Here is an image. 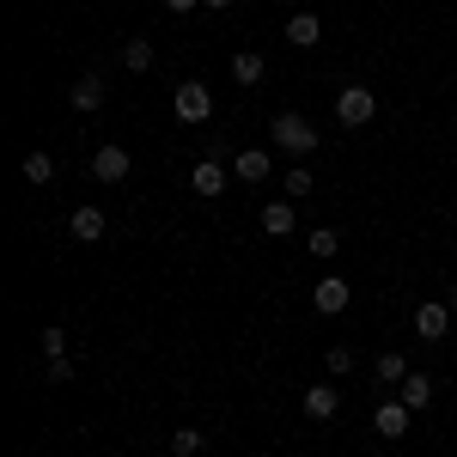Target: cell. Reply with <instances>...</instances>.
<instances>
[{
  "mask_svg": "<svg viewBox=\"0 0 457 457\" xmlns=\"http://www.w3.org/2000/svg\"><path fill=\"white\" fill-rule=\"evenodd\" d=\"M269 135H275V146H281V153H293V159L317 153V141H323V135H317V129L305 122V116H299V110H281V116L269 122Z\"/></svg>",
  "mask_w": 457,
  "mask_h": 457,
  "instance_id": "1",
  "label": "cell"
},
{
  "mask_svg": "<svg viewBox=\"0 0 457 457\" xmlns=\"http://www.w3.org/2000/svg\"><path fill=\"white\" fill-rule=\"evenodd\" d=\"M171 110H177V122L202 129V122L213 116V92L202 86V79H183V86H177V98H171Z\"/></svg>",
  "mask_w": 457,
  "mask_h": 457,
  "instance_id": "2",
  "label": "cell"
},
{
  "mask_svg": "<svg viewBox=\"0 0 457 457\" xmlns=\"http://www.w3.org/2000/svg\"><path fill=\"white\" fill-rule=\"evenodd\" d=\"M336 116H342V129H366V122L378 116V92H372V86H342Z\"/></svg>",
  "mask_w": 457,
  "mask_h": 457,
  "instance_id": "3",
  "label": "cell"
},
{
  "mask_svg": "<svg viewBox=\"0 0 457 457\" xmlns=\"http://www.w3.org/2000/svg\"><path fill=\"white\" fill-rule=\"evenodd\" d=\"M415 336L421 342H445L452 336V299H421L415 305Z\"/></svg>",
  "mask_w": 457,
  "mask_h": 457,
  "instance_id": "4",
  "label": "cell"
},
{
  "mask_svg": "<svg viewBox=\"0 0 457 457\" xmlns=\"http://www.w3.org/2000/svg\"><path fill=\"white\" fill-rule=\"evenodd\" d=\"M312 305H317L323 317H342V312L353 305V287H348V281H336V275H323V281L312 287Z\"/></svg>",
  "mask_w": 457,
  "mask_h": 457,
  "instance_id": "5",
  "label": "cell"
},
{
  "mask_svg": "<svg viewBox=\"0 0 457 457\" xmlns=\"http://www.w3.org/2000/svg\"><path fill=\"white\" fill-rule=\"evenodd\" d=\"M129 171H135V159H129L122 146H98V153H92V177H98V183H122Z\"/></svg>",
  "mask_w": 457,
  "mask_h": 457,
  "instance_id": "6",
  "label": "cell"
},
{
  "mask_svg": "<svg viewBox=\"0 0 457 457\" xmlns=\"http://www.w3.org/2000/svg\"><path fill=\"white\" fill-rule=\"evenodd\" d=\"M409 403H378V415H372V427H378V439H403L409 433Z\"/></svg>",
  "mask_w": 457,
  "mask_h": 457,
  "instance_id": "7",
  "label": "cell"
},
{
  "mask_svg": "<svg viewBox=\"0 0 457 457\" xmlns=\"http://www.w3.org/2000/svg\"><path fill=\"white\" fill-rule=\"evenodd\" d=\"M189 189H195L202 202H213V195L226 189V165H220V159H202V165L189 171Z\"/></svg>",
  "mask_w": 457,
  "mask_h": 457,
  "instance_id": "8",
  "label": "cell"
},
{
  "mask_svg": "<svg viewBox=\"0 0 457 457\" xmlns=\"http://www.w3.org/2000/svg\"><path fill=\"white\" fill-rule=\"evenodd\" d=\"M68 104L79 110V116H92V110L104 104V79H98V73H86V79H73V86H68Z\"/></svg>",
  "mask_w": 457,
  "mask_h": 457,
  "instance_id": "9",
  "label": "cell"
},
{
  "mask_svg": "<svg viewBox=\"0 0 457 457\" xmlns=\"http://www.w3.org/2000/svg\"><path fill=\"white\" fill-rule=\"evenodd\" d=\"M68 232L79 238V245H98V238H104V208H73L68 213Z\"/></svg>",
  "mask_w": 457,
  "mask_h": 457,
  "instance_id": "10",
  "label": "cell"
},
{
  "mask_svg": "<svg viewBox=\"0 0 457 457\" xmlns=\"http://www.w3.org/2000/svg\"><path fill=\"white\" fill-rule=\"evenodd\" d=\"M336 409H342L336 385H312L305 390V421H336Z\"/></svg>",
  "mask_w": 457,
  "mask_h": 457,
  "instance_id": "11",
  "label": "cell"
},
{
  "mask_svg": "<svg viewBox=\"0 0 457 457\" xmlns=\"http://www.w3.org/2000/svg\"><path fill=\"white\" fill-rule=\"evenodd\" d=\"M287 43H293V49H312L317 37H323V19H317V12H293V19H287Z\"/></svg>",
  "mask_w": 457,
  "mask_h": 457,
  "instance_id": "12",
  "label": "cell"
},
{
  "mask_svg": "<svg viewBox=\"0 0 457 457\" xmlns=\"http://www.w3.org/2000/svg\"><path fill=\"white\" fill-rule=\"evenodd\" d=\"M232 171L245 177V183H262V177L275 171V159H269L262 146H250V153H238V159H232Z\"/></svg>",
  "mask_w": 457,
  "mask_h": 457,
  "instance_id": "13",
  "label": "cell"
},
{
  "mask_svg": "<svg viewBox=\"0 0 457 457\" xmlns=\"http://www.w3.org/2000/svg\"><path fill=\"white\" fill-rule=\"evenodd\" d=\"M396 403H409V409H427V403H433V378H427V372H409V378L396 385Z\"/></svg>",
  "mask_w": 457,
  "mask_h": 457,
  "instance_id": "14",
  "label": "cell"
},
{
  "mask_svg": "<svg viewBox=\"0 0 457 457\" xmlns=\"http://www.w3.org/2000/svg\"><path fill=\"white\" fill-rule=\"evenodd\" d=\"M262 232H269V238H287V232H293V202H269V208H262Z\"/></svg>",
  "mask_w": 457,
  "mask_h": 457,
  "instance_id": "15",
  "label": "cell"
},
{
  "mask_svg": "<svg viewBox=\"0 0 457 457\" xmlns=\"http://www.w3.org/2000/svg\"><path fill=\"white\" fill-rule=\"evenodd\" d=\"M122 68H129V73L153 68V43H146V37H129V43H122Z\"/></svg>",
  "mask_w": 457,
  "mask_h": 457,
  "instance_id": "16",
  "label": "cell"
},
{
  "mask_svg": "<svg viewBox=\"0 0 457 457\" xmlns=\"http://www.w3.org/2000/svg\"><path fill=\"white\" fill-rule=\"evenodd\" d=\"M202 452H208V433H195V427L171 433V457H202Z\"/></svg>",
  "mask_w": 457,
  "mask_h": 457,
  "instance_id": "17",
  "label": "cell"
},
{
  "mask_svg": "<svg viewBox=\"0 0 457 457\" xmlns=\"http://www.w3.org/2000/svg\"><path fill=\"white\" fill-rule=\"evenodd\" d=\"M232 79H238V86H256V79H262V55H256V49H238V55H232Z\"/></svg>",
  "mask_w": 457,
  "mask_h": 457,
  "instance_id": "18",
  "label": "cell"
},
{
  "mask_svg": "<svg viewBox=\"0 0 457 457\" xmlns=\"http://www.w3.org/2000/svg\"><path fill=\"white\" fill-rule=\"evenodd\" d=\"M403 378H409V360H403L396 348H385L378 353V385H403Z\"/></svg>",
  "mask_w": 457,
  "mask_h": 457,
  "instance_id": "19",
  "label": "cell"
},
{
  "mask_svg": "<svg viewBox=\"0 0 457 457\" xmlns=\"http://www.w3.org/2000/svg\"><path fill=\"white\" fill-rule=\"evenodd\" d=\"M281 189H287V195H293V202H299V195H312V189H317V177L305 171V165H293V171L281 177Z\"/></svg>",
  "mask_w": 457,
  "mask_h": 457,
  "instance_id": "20",
  "label": "cell"
},
{
  "mask_svg": "<svg viewBox=\"0 0 457 457\" xmlns=\"http://www.w3.org/2000/svg\"><path fill=\"white\" fill-rule=\"evenodd\" d=\"M25 177H31V183H49V177H55V159H49L43 146H37V153H25Z\"/></svg>",
  "mask_w": 457,
  "mask_h": 457,
  "instance_id": "21",
  "label": "cell"
},
{
  "mask_svg": "<svg viewBox=\"0 0 457 457\" xmlns=\"http://www.w3.org/2000/svg\"><path fill=\"white\" fill-rule=\"evenodd\" d=\"M336 250H342V232H329V226H323V232H312V256H323V262H329Z\"/></svg>",
  "mask_w": 457,
  "mask_h": 457,
  "instance_id": "22",
  "label": "cell"
},
{
  "mask_svg": "<svg viewBox=\"0 0 457 457\" xmlns=\"http://www.w3.org/2000/svg\"><path fill=\"white\" fill-rule=\"evenodd\" d=\"M43 378H49V385H68V378H73V360H68V353H49Z\"/></svg>",
  "mask_w": 457,
  "mask_h": 457,
  "instance_id": "23",
  "label": "cell"
},
{
  "mask_svg": "<svg viewBox=\"0 0 457 457\" xmlns=\"http://www.w3.org/2000/svg\"><path fill=\"white\" fill-rule=\"evenodd\" d=\"M329 372H336V378L353 372V348H348V342H336V348H329Z\"/></svg>",
  "mask_w": 457,
  "mask_h": 457,
  "instance_id": "24",
  "label": "cell"
},
{
  "mask_svg": "<svg viewBox=\"0 0 457 457\" xmlns=\"http://www.w3.org/2000/svg\"><path fill=\"white\" fill-rule=\"evenodd\" d=\"M37 342H43V353H68V329H55V323H49Z\"/></svg>",
  "mask_w": 457,
  "mask_h": 457,
  "instance_id": "25",
  "label": "cell"
},
{
  "mask_svg": "<svg viewBox=\"0 0 457 457\" xmlns=\"http://www.w3.org/2000/svg\"><path fill=\"white\" fill-rule=\"evenodd\" d=\"M189 6H202V0H165V12H189Z\"/></svg>",
  "mask_w": 457,
  "mask_h": 457,
  "instance_id": "26",
  "label": "cell"
},
{
  "mask_svg": "<svg viewBox=\"0 0 457 457\" xmlns=\"http://www.w3.org/2000/svg\"><path fill=\"white\" fill-rule=\"evenodd\" d=\"M202 6H213V12H226V6H232V0H202Z\"/></svg>",
  "mask_w": 457,
  "mask_h": 457,
  "instance_id": "27",
  "label": "cell"
}]
</instances>
